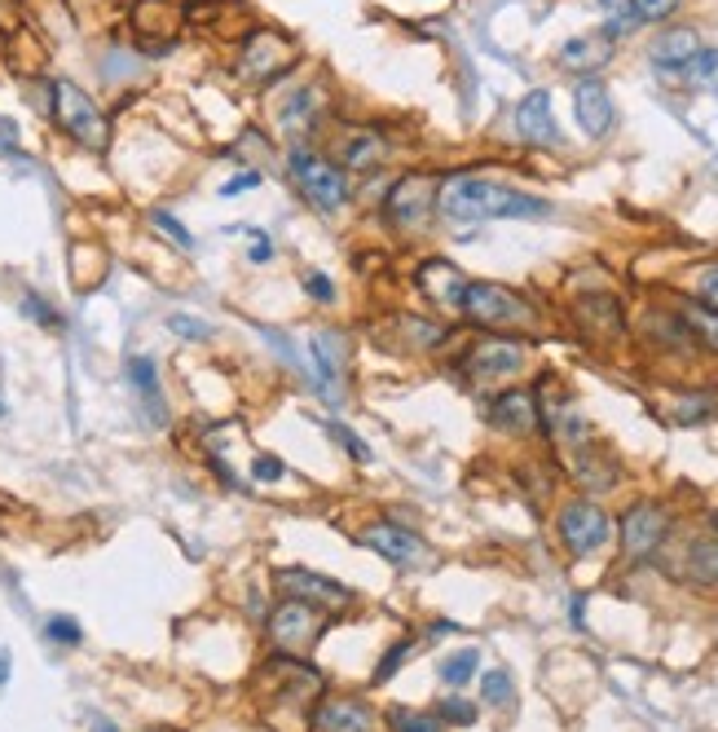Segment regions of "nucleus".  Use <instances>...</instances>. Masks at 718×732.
I'll return each mask as SVG.
<instances>
[{"label": "nucleus", "mask_w": 718, "mask_h": 732, "mask_svg": "<svg viewBox=\"0 0 718 732\" xmlns=\"http://www.w3.org/2000/svg\"><path fill=\"white\" fill-rule=\"evenodd\" d=\"M697 291H701V305L718 309V260L715 265H706V269L697 274Z\"/></svg>", "instance_id": "c9c22d12"}, {"label": "nucleus", "mask_w": 718, "mask_h": 732, "mask_svg": "<svg viewBox=\"0 0 718 732\" xmlns=\"http://www.w3.org/2000/svg\"><path fill=\"white\" fill-rule=\"evenodd\" d=\"M630 9H635V18H644V22H661V18H670V13L679 9V0H630Z\"/></svg>", "instance_id": "2f4dec72"}, {"label": "nucleus", "mask_w": 718, "mask_h": 732, "mask_svg": "<svg viewBox=\"0 0 718 732\" xmlns=\"http://www.w3.org/2000/svg\"><path fill=\"white\" fill-rule=\"evenodd\" d=\"M701 49L706 44H701V36L692 27H675V31H666V36L652 40V67L661 76H670V80H684V71L697 62Z\"/></svg>", "instance_id": "dca6fc26"}, {"label": "nucleus", "mask_w": 718, "mask_h": 732, "mask_svg": "<svg viewBox=\"0 0 718 732\" xmlns=\"http://www.w3.org/2000/svg\"><path fill=\"white\" fill-rule=\"evenodd\" d=\"M128 384L146 397V406L154 410V419H163V410H159V402H163V393H159V370L150 358H128Z\"/></svg>", "instance_id": "4be33fe9"}, {"label": "nucleus", "mask_w": 718, "mask_h": 732, "mask_svg": "<svg viewBox=\"0 0 718 732\" xmlns=\"http://www.w3.org/2000/svg\"><path fill=\"white\" fill-rule=\"evenodd\" d=\"M437 190H441L437 177H428V172H406V177L388 190V199H383V221H388L392 230H423V226L432 221V212H437Z\"/></svg>", "instance_id": "0eeeda50"}, {"label": "nucleus", "mask_w": 718, "mask_h": 732, "mask_svg": "<svg viewBox=\"0 0 718 732\" xmlns=\"http://www.w3.org/2000/svg\"><path fill=\"white\" fill-rule=\"evenodd\" d=\"M516 132L529 141V146H556L560 141V128L551 116V93L547 89H533L520 107H516Z\"/></svg>", "instance_id": "f3484780"}, {"label": "nucleus", "mask_w": 718, "mask_h": 732, "mask_svg": "<svg viewBox=\"0 0 718 732\" xmlns=\"http://www.w3.org/2000/svg\"><path fill=\"white\" fill-rule=\"evenodd\" d=\"M327 111H331L327 89H322V85H300V89H291L287 102L278 107V128L300 146L305 137H313V132L327 123Z\"/></svg>", "instance_id": "9b49d317"}, {"label": "nucleus", "mask_w": 718, "mask_h": 732, "mask_svg": "<svg viewBox=\"0 0 718 732\" xmlns=\"http://www.w3.org/2000/svg\"><path fill=\"white\" fill-rule=\"evenodd\" d=\"M0 27H18V0H0Z\"/></svg>", "instance_id": "a19ab883"}, {"label": "nucleus", "mask_w": 718, "mask_h": 732, "mask_svg": "<svg viewBox=\"0 0 718 732\" xmlns=\"http://www.w3.org/2000/svg\"><path fill=\"white\" fill-rule=\"evenodd\" d=\"M4 684H9V653L0 649V689H4Z\"/></svg>", "instance_id": "79ce46f5"}, {"label": "nucleus", "mask_w": 718, "mask_h": 732, "mask_svg": "<svg viewBox=\"0 0 718 732\" xmlns=\"http://www.w3.org/2000/svg\"><path fill=\"white\" fill-rule=\"evenodd\" d=\"M437 212L450 226H485V221H511V217H542L547 204L489 177H450L437 190Z\"/></svg>", "instance_id": "f257e3e1"}, {"label": "nucleus", "mask_w": 718, "mask_h": 732, "mask_svg": "<svg viewBox=\"0 0 718 732\" xmlns=\"http://www.w3.org/2000/svg\"><path fill=\"white\" fill-rule=\"evenodd\" d=\"M296 62H300V44L287 31L256 27L239 44L235 76H239V85H247V89H265V85H278L282 76H291Z\"/></svg>", "instance_id": "f03ea898"}, {"label": "nucleus", "mask_w": 718, "mask_h": 732, "mask_svg": "<svg viewBox=\"0 0 718 732\" xmlns=\"http://www.w3.org/2000/svg\"><path fill=\"white\" fill-rule=\"evenodd\" d=\"M410 649H415L410 640H397V644H392V649L379 657V666H375V675H370V680H375V684H388V680L401 671V662L410 657Z\"/></svg>", "instance_id": "cd10ccee"}, {"label": "nucleus", "mask_w": 718, "mask_h": 732, "mask_svg": "<svg viewBox=\"0 0 718 732\" xmlns=\"http://www.w3.org/2000/svg\"><path fill=\"white\" fill-rule=\"evenodd\" d=\"M300 287H305V296H313L318 305H336V283H331L322 269H305V274H300Z\"/></svg>", "instance_id": "c85d7f7f"}, {"label": "nucleus", "mask_w": 718, "mask_h": 732, "mask_svg": "<svg viewBox=\"0 0 718 732\" xmlns=\"http://www.w3.org/2000/svg\"><path fill=\"white\" fill-rule=\"evenodd\" d=\"M269 260H273V244L260 230H251V265H269Z\"/></svg>", "instance_id": "ea45409f"}, {"label": "nucleus", "mask_w": 718, "mask_h": 732, "mask_svg": "<svg viewBox=\"0 0 718 732\" xmlns=\"http://www.w3.org/2000/svg\"><path fill=\"white\" fill-rule=\"evenodd\" d=\"M463 370L480 379V384H489V379H511L516 370H525V349L516 345V340H502V336H489V340H480L477 349L463 358Z\"/></svg>", "instance_id": "4468645a"}, {"label": "nucleus", "mask_w": 718, "mask_h": 732, "mask_svg": "<svg viewBox=\"0 0 718 732\" xmlns=\"http://www.w3.org/2000/svg\"><path fill=\"white\" fill-rule=\"evenodd\" d=\"M256 181H260V172H239V177H230V181L221 186V195H226V199H235V195H242V190H251Z\"/></svg>", "instance_id": "58836bf2"}, {"label": "nucleus", "mask_w": 718, "mask_h": 732, "mask_svg": "<svg viewBox=\"0 0 718 732\" xmlns=\"http://www.w3.org/2000/svg\"><path fill=\"white\" fill-rule=\"evenodd\" d=\"M287 172H291L296 190H300L318 212H340V208L349 204V172H345L336 159H327V155H318V150H309V146H291Z\"/></svg>", "instance_id": "20e7f679"}, {"label": "nucleus", "mask_w": 718, "mask_h": 732, "mask_svg": "<svg viewBox=\"0 0 718 732\" xmlns=\"http://www.w3.org/2000/svg\"><path fill=\"white\" fill-rule=\"evenodd\" d=\"M670 534V516L657 507V503H635L626 516H621V552L626 561H648Z\"/></svg>", "instance_id": "9d476101"}, {"label": "nucleus", "mask_w": 718, "mask_h": 732, "mask_svg": "<svg viewBox=\"0 0 718 732\" xmlns=\"http://www.w3.org/2000/svg\"><path fill=\"white\" fill-rule=\"evenodd\" d=\"M361 547H370L375 556H383V561L397 565V570H410V565H423V561H428L423 538L410 534V530L397 525V521H370V525L361 530Z\"/></svg>", "instance_id": "ddd939ff"}, {"label": "nucleus", "mask_w": 718, "mask_h": 732, "mask_svg": "<svg viewBox=\"0 0 718 732\" xmlns=\"http://www.w3.org/2000/svg\"><path fill=\"white\" fill-rule=\"evenodd\" d=\"M383 724L388 732H446V724L432 711H410V706H388Z\"/></svg>", "instance_id": "5701e85b"}, {"label": "nucleus", "mask_w": 718, "mask_h": 732, "mask_svg": "<svg viewBox=\"0 0 718 732\" xmlns=\"http://www.w3.org/2000/svg\"><path fill=\"white\" fill-rule=\"evenodd\" d=\"M477 666H480L477 649H459V653H450V657L441 662V684H450V689H463V684H472Z\"/></svg>", "instance_id": "393cba45"}, {"label": "nucleus", "mask_w": 718, "mask_h": 732, "mask_svg": "<svg viewBox=\"0 0 718 732\" xmlns=\"http://www.w3.org/2000/svg\"><path fill=\"white\" fill-rule=\"evenodd\" d=\"M44 635H49L53 644H62V649H76V644L84 640V631H80L76 617H49V622H44Z\"/></svg>", "instance_id": "c756f323"}, {"label": "nucleus", "mask_w": 718, "mask_h": 732, "mask_svg": "<svg viewBox=\"0 0 718 732\" xmlns=\"http://www.w3.org/2000/svg\"><path fill=\"white\" fill-rule=\"evenodd\" d=\"M692 570H697L706 583H715V587H718V538L701 543V547L692 552Z\"/></svg>", "instance_id": "7c9ffc66"}, {"label": "nucleus", "mask_w": 718, "mask_h": 732, "mask_svg": "<svg viewBox=\"0 0 718 732\" xmlns=\"http://www.w3.org/2000/svg\"><path fill=\"white\" fill-rule=\"evenodd\" d=\"M49 102H53V120L62 132H71L84 150H107L111 146V120L102 116V107L71 80H49Z\"/></svg>", "instance_id": "39448f33"}, {"label": "nucleus", "mask_w": 718, "mask_h": 732, "mask_svg": "<svg viewBox=\"0 0 718 732\" xmlns=\"http://www.w3.org/2000/svg\"><path fill=\"white\" fill-rule=\"evenodd\" d=\"M574 116H578L587 137H608L612 123H617L612 98H608V89H604L599 80H582V85L574 89Z\"/></svg>", "instance_id": "a211bd4d"}, {"label": "nucleus", "mask_w": 718, "mask_h": 732, "mask_svg": "<svg viewBox=\"0 0 718 732\" xmlns=\"http://www.w3.org/2000/svg\"><path fill=\"white\" fill-rule=\"evenodd\" d=\"M489 424L493 428H502V433H533L538 428V402H533V393H525V388H507V393H498L493 402H489Z\"/></svg>", "instance_id": "6ab92c4d"}, {"label": "nucleus", "mask_w": 718, "mask_h": 732, "mask_svg": "<svg viewBox=\"0 0 718 732\" xmlns=\"http://www.w3.org/2000/svg\"><path fill=\"white\" fill-rule=\"evenodd\" d=\"M415 283H419V291H423L437 309L463 314V291H468L472 278H463L455 265H446V260H423L419 274H415Z\"/></svg>", "instance_id": "2eb2a0df"}, {"label": "nucleus", "mask_w": 718, "mask_h": 732, "mask_svg": "<svg viewBox=\"0 0 718 732\" xmlns=\"http://www.w3.org/2000/svg\"><path fill=\"white\" fill-rule=\"evenodd\" d=\"M480 698H485L489 706H507V702L516 698V689H511V675H507V671H489V675L480 680Z\"/></svg>", "instance_id": "bb28decb"}, {"label": "nucleus", "mask_w": 718, "mask_h": 732, "mask_svg": "<svg viewBox=\"0 0 718 732\" xmlns=\"http://www.w3.org/2000/svg\"><path fill=\"white\" fill-rule=\"evenodd\" d=\"M331 622H336V617L327 610L305 605V601H296V596H282V601L269 610L265 631H269L273 653H282V657H309V653L318 649V640L331 631Z\"/></svg>", "instance_id": "7ed1b4c3"}, {"label": "nucleus", "mask_w": 718, "mask_h": 732, "mask_svg": "<svg viewBox=\"0 0 718 732\" xmlns=\"http://www.w3.org/2000/svg\"><path fill=\"white\" fill-rule=\"evenodd\" d=\"M273 583H278L282 596H296L305 605H318V610H327L331 617L353 605V587H345V583H336L327 574H313V570H282V574H273Z\"/></svg>", "instance_id": "1a4fd4ad"}, {"label": "nucleus", "mask_w": 718, "mask_h": 732, "mask_svg": "<svg viewBox=\"0 0 718 732\" xmlns=\"http://www.w3.org/2000/svg\"><path fill=\"white\" fill-rule=\"evenodd\" d=\"M608 534H612V521H608V512L599 507L596 498L565 503V512H560V543L574 556H596L599 547L608 543Z\"/></svg>", "instance_id": "6e6552de"}, {"label": "nucleus", "mask_w": 718, "mask_h": 732, "mask_svg": "<svg viewBox=\"0 0 718 732\" xmlns=\"http://www.w3.org/2000/svg\"><path fill=\"white\" fill-rule=\"evenodd\" d=\"M336 437L345 442V451H349V455H353L358 464H366V459H370V446H361V442H358V433H353V428H345V424H336Z\"/></svg>", "instance_id": "e433bc0d"}, {"label": "nucleus", "mask_w": 718, "mask_h": 732, "mask_svg": "<svg viewBox=\"0 0 718 732\" xmlns=\"http://www.w3.org/2000/svg\"><path fill=\"white\" fill-rule=\"evenodd\" d=\"M22 309H27V314H31L36 323H49V327H58V323H62V318H58V314H53L49 305H40L36 296H27V300H22Z\"/></svg>", "instance_id": "4c0bfd02"}, {"label": "nucleus", "mask_w": 718, "mask_h": 732, "mask_svg": "<svg viewBox=\"0 0 718 732\" xmlns=\"http://www.w3.org/2000/svg\"><path fill=\"white\" fill-rule=\"evenodd\" d=\"M150 221H154V226H159V230H163L177 247H195V235H190L177 217H168V212H150Z\"/></svg>", "instance_id": "473e14b6"}, {"label": "nucleus", "mask_w": 718, "mask_h": 732, "mask_svg": "<svg viewBox=\"0 0 718 732\" xmlns=\"http://www.w3.org/2000/svg\"><path fill=\"white\" fill-rule=\"evenodd\" d=\"M608 36H574L565 49H560V67L565 71H596L608 62Z\"/></svg>", "instance_id": "412c9836"}, {"label": "nucleus", "mask_w": 718, "mask_h": 732, "mask_svg": "<svg viewBox=\"0 0 718 732\" xmlns=\"http://www.w3.org/2000/svg\"><path fill=\"white\" fill-rule=\"evenodd\" d=\"M251 477H256V482H282V477H287V464H282L278 455H260V459L251 464Z\"/></svg>", "instance_id": "f704fd0d"}, {"label": "nucleus", "mask_w": 718, "mask_h": 732, "mask_svg": "<svg viewBox=\"0 0 718 732\" xmlns=\"http://www.w3.org/2000/svg\"><path fill=\"white\" fill-rule=\"evenodd\" d=\"M0 415H4V402H0Z\"/></svg>", "instance_id": "37998d69"}, {"label": "nucleus", "mask_w": 718, "mask_h": 732, "mask_svg": "<svg viewBox=\"0 0 718 732\" xmlns=\"http://www.w3.org/2000/svg\"><path fill=\"white\" fill-rule=\"evenodd\" d=\"M168 327H172L181 340H203V336H208V323H203V318H190V314H172Z\"/></svg>", "instance_id": "72a5a7b5"}, {"label": "nucleus", "mask_w": 718, "mask_h": 732, "mask_svg": "<svg viewBox=\"0 0 718 732\" xmlns=\"http://www.w3.org/2000/svg\"><path fill=\"white\" fill-rule=\"evenodd\" d=\"M309 732H379V715L353 693H327L309 711Z\"/></svg>", "instance_id": "f8f14e48"}, {"label": "nucleus", "mask_w": 718, "mask_h": 732, "mask_svg": "<svg viewBox=\"0 0 718 732\" xmlns=\"http://www.w3.org/2000/svg\"><path fill=\"white\" fill-rule=\"evenodd\" d=\"M437 720H441V724H459V729H468V724H477V702H468V698L450 693V698H441Z\"/></svg>", "instance_id": "a878e982"}, {"label": "nucleus", "mask_w": 718, "mask_h": 732, "mask_svg": "<svg viewBox=\"0 0 718 732\" xmlns=\"http://www.w3.org/2000/svg\"><path fill=\"white\" fill-rule=\"evenodd\" d=\"M388 159V137L375 128H349L340 141V168L345 172H370Z\"/></svg>", "instance_id": "aec40b11"}, {"label": "nucleus", "mask_w": 718, "mask_h": 732, "mask_svg": "<svg viewBox=\"0 0 718 732\" xmlns=\"http://www.w3.org/2000/svg\"><path fill=\"white\" fill-rule=\"evenodd\" d=\"M463 318L477 323L485 332H502V327H529L533 309L525 296H516L502 283H468L463 291Z\"/></svg>", "instance_id": "423d86ee"}, {"label": "nucleus", "mask_w": 718, "mask_h": 732, "mask_svg": "<svg viewBox=\"0 0 718 732\" xmlns=\"http://www.w3.org/2000/svg\"><path fill=\"white\" fill-rule=\"evenodd\" d=\"M684 327L706 345V349H715L718 354V309L710 305H701V300H692V305H684Z\"/></svg>", "instance_id": "b1692460"}]
</instances>
